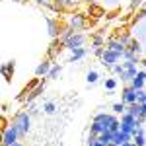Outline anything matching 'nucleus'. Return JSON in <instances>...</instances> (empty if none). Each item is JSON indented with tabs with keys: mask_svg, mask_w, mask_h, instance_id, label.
<instances>
[{
	"mask_svg": "<svg viewBox=\"0 0 146 146\" xmlns=\"http://www.w3.org/2000/svg\"><path fill=\"white\" fill-rule=\"evenodd\" d=\"M86 80H88V84H96V82L100 80V74H98L96 70H90V72L86 74Z\"/></svg>",
	"mask_w": 146,
	"mask_h": 146,
	"instance_id": "15",
	"label": "nucleus"
},
{
	"mask_svg": "<svg viewBox=\"0 0 146 146\" xmlns=\"http://www.w3.org/2000/svg\"><path fill=\"white\" fill-rule=\"evenodd\" d=\"M103 43H105L103 35H94V47H103Z\"/></svg>",
	"mask_w": 146,
	"mask_h": 146,
	"instance_id": "24",
	"label": "nucleus"
},
{
	"mask_svg": "<svg viewBox=\"0 0 146 146\" xmlns=\"http://www.w3.org/2000/svg\"><path fill=\"white\" fill-rule=\"evenodd\" d=\"M10 146H22V142H18V140H16V142H14V144H10Z\"/></svg>",
	"mask_w": 146,
	"mask_h": 146,
	"instance_id": "30",
	"label": "nucleus"
},
{
	"mask_svg": "<svg viewBox=\"0 0 146 146\" xmlns=\"http://www.w3.org/2000/svg\"><path fill=\"white\" fill-rule=\"evenodd\" d=\"M98 138H100L101 142L109 144V142H113V133H111V131H105V133H103V135H100Z\"/></svg>",
	"mask_w": 146,
	"mask_h": 146,
	"instance_id": "16",
	"label": "nucleus"
},
{
	"mask_svg": "<svg viewBox=\"0 0 146 146\" xmlns=\"http://www.w3.org/2000/svg\"><path fill=\"white\" fill-rule=\"evenodd\" d=\"M47 23H49V33H51V37H56V35H60V31H58V25H56L55 20H47Z\"/></svg>",
	"mask_w": 146,
	"mask_h": 146,
	"instance_id": "13",
	"label": "nucleus"
},
{
	"mask_svg": "<svg viewBox=\"0 0 146 146\" xmlns=\"http://www.w3.org/2000/svg\"><path fill=\"white\" fill-rule=\"evenodd\" d=\"M60 70H62V66H60V64H55V66L51 68V72H49V76H47V78H56V76L60 74Z\"/></svg>",
	"mask_w": 146,
	"mask_h": 146,
	"instance_id": "19",
	"label": "nucleus"
},
{
	"mask_svg": "<svg viewBox=\"0 0 146 146\" xmlns=\"http://www.w3.org/2000/svg\"><path fill=\"white\" fill-rule=\"evenodd\" d=\"M51 68H53V62H51L49 58H45V60H43V62H41L39 66L35 68V74H37L39 78H41V76H49V72H51Z\"/></svg>",
	"mask_w": 146,
	"mask_h": 146,
	"instance_id": "7",
	"label": "nucleus"
},
{
	"mask_svg": "<svg viewBox=\"0 0 146 146\" xmlns=\"http://www.w3.org/2000/svg\"><path fill=\"white\" fill-rule=\"evenodd\" d=\"M127 47H129V51L135 53V55H136V53H140V43H138V41H131Z\"/></svg>",
	"mask_w": 146,
	"mask_h": 146,
	"instance_id": "20",
	"label": "nucleus"
},
{
	"mask_svg": "<svg viewBox=\"0 0 146 146\" xmlns=\"http://www.w3.org/2000/svg\"><path fill=\"white\" fill-rule=\"evenodd\" d=\"M105 88L109 92H115V88H117V80L115 78H105Z\"/></svg>",
	"mask_w": 146,
	"mask_h": 146,
	"instance_id": "18",
	"label": "nucleus"
},
{
	"mask_svg": "<svg viewBox=\"0 0 146 146\" xmlns=\"http://www.w3.org/2000/svg\"><path fill=\"white\" fill-rule=\"evenodd\" d=\"M43 111H45V113H55L56 111L55 103H45V105H43Z\"/></svg>",
	"mask_w": 146,
	"mask_h": 146,
	"instance_id": "26",
	"label": "nucleus"
},
{
	"mask_svg": "<svg viewBox=\"0 0 146 146\" xmlns=\"http://www.w3.org/2000/svg\"><path fill=\"white\" fill-rule=\"evenodd\" d=\"M86 49L84 47H80V49H76V51H72V56H70V62H76V60H80L82 56H86Z\"/></svg>",
	"mask_w": 146,
	"mask_h": 146,
	"instance_id": "12",
	"label": "nucleus"
},
{
	"mask_svg": "<svg viewBox=\"0 0 146 146\" xmlns=\"http://www.w3.org/2000/svg\"><path fill=\"white\" fill-rule=\"evenodd\" d=\"M133 142H135L136 146H144V144H146L144 135H135V136H133Z\"/></svg>",
	"mask_w": 146,
	"mask_h": 146,
	"instance_id": "21",
	"label": "nucleus"
},
{
	"mask_svg": "<svg viewBox=\"0 0 146 146\" xmlns=\"http://www.w3.org/2000/svg\"><path fill=\"white\" fill-rule=\"evenodd\" d=\"M76 4H78V0H62L58 6H62V8H74Z\"/></svg>",
	"mask_w": 146,
	"mask_h": 146,
	"instance_id": "23",
	"label": "nucleus"
},
{
	"mask_svg": "<svg viewBox=\"0 0 146 146\" xmlns=\"http://www.w3.org/2000/svg\"><path fill=\"white\" fill-rule=\"evenodd\" d=\"M142 115L146 117V103H142Z\"/></svg>",
	"mask_w": 146,
	"mask_h": 146,
	"instance_id": "29",
	"label": "nucleus"
},
{
	"mask_svg": "<svg viewBox=\"0 0 146 146\" xmlns=\"http://www.w3.org/2000/svg\"><path fill=\"white\" fill-rule=\"evenodd\" d=\"M12 74H14V60L4 62V64H2V76H4V80H6V82H10Z\"/></svg>",
	"mask_w": 146,
	"mask_h": 146,
	"instance_id": "9",
	"label": "nucleus"
},
{
	"mask_svg": "<svg viewBox=\"0 0 146 146\" xmlns=\"http://www.w3.org/2000/svg\"><path fill=\"white\" fill-rule=\"evenodd\" d=\"M111 68H113V72H115V74H119V76L125 72V64H123V62H121V64L117 62V64H115V66H111Z\"/></svg>",
	"mask_w": 146,
	"mask_h": 146,
	"instance_id": "25",
	"label": "nucleus"
},
{
	"mask_svg": "<svg viewBox=\"0 0 146 146\" xmlns=\"http://www.w3.org/2000/svg\"><path fill=\"white\" fill-rule=\"evenodd\" d=\"M12 125L18 129V133H20V136L25 135L27 131H29V113H25V111H20V113H16V117L12 119Z\"/></svg>",
	"mask_w": 146,
	"mask_h": 146,
	"instance_id": "1",
	"label": "nucleus"
},
{
	"mask_svg": "<svg viewBox=\"0 0 146 146\" xmlns=\"http://www.w3.org/2000/svg\"><path fill=\"white\" fill-rule=\"evenodd\" d=\"M82 2H88V4H94V0H82Z\"/></svg>",
	"mask_w": 146,
	"mask_h": 146,
	"instance_id": "32",
	"label": "nucleus"
},
{
	"mask_svg": "<svg viewBox=\"0 0 146 146\" xmlns=\"http://www.w3.org/2000/svg\"><path fill=\"white\" fill-rule=\"evenodd\" d=\"M86 25V18L82 16V14H70V18H68V27H72V29H82Z\"/></svg>",
	"mask_w": 146,
	"mask_h": 146,
	"instance_id": "6",
	"label": "nucleus"
},
{
	"mask_svg": "<svg viewBox=\"0 0 146 146\" xmlns=\"http://www.w3.org/2000/svg\"><path fill=\"white\" fill-rule=\"evenodd\" d=\"M35 2H37V4H45L47 0H35Z\"/></svg>",
	"mask_w": 146,
	"mask_h": 146,
	"instance_id": "31",
	"label": "nucleus"
},
{
	"mask_svg": "<svg viewBox=\"0 0 146 146\" xmlns=\"http://www.w3.org/2000/svg\"><path fill=\"white\" fill-rule=\"evenodd\" d=\"M129 140H133V135H129V133H125V131H117V133H113V142L115 144H125V142H129Z\"/></svg>",
	"mask_w": 146,
	"mask_h": 146,
	"instance_id": "8",
	"label": "nucleus"
},
{
	"mask_svg": "<svg viewBox=\"0 0 146 146\" xmlns=\"http://www.w3.org/2000/svg\"><path fill=\"white\" fill-rule=\"evenodd\" d=\"M121 53H115V51H111V49H105V53H103V56H101V64L103 66H115L117 62H119V58H121Z\"/></svg>",
	"mask_w": 146,
	"mask_h": 146,
	"instance_id": "4",
	"label": "nucleus"
},
{
	"mask_svg": "<svg viewBox=\"0 0 146 146\" xmlns=\"http://www.w3.org/2000/svg\"><path fill=\"white\" fill-rule=\"evenodd\" d=\"M125 111H127V103H123V101L121 103H113V113L115 115H123Z\"/></svg>",
	"mask_w": 146,
	"mask_h": 146,
	"instance_id": "14",
	"label": "nucleus"
},
{
	"mask_svg": "<svg viewBox=\"0 0 146 146\" xmlns=\"http://www.w3.org/2000/svg\"><path fill=\"white\" fill-rule=\"evenodd\" d=\"M18 136H20L18 129L10 123L8 127H4V133H2V144H14V142L18 140Z\"/></svg>",
	"mask_w": 146,
	"mask_h": 146,
	"instance_id": "3",
	"label": "nucleus"
},
{
	"mask_svg": "<svg viewBox=\"0 0 146 146\" xmlns=\"http://www.w3.org/2000/svg\"><path fill=\"white\" fill-rule=\"evenodd\" d=\"M127 113H131L133 117H140L142 115V105L136 101V103H131V105H127Z\"/></svg>",
	"mask_w": 146,
	"mask_h": 146,
	"instance_id": "11",
	"label": "nucleus"
},
{
	"mask_svg": "<svg viewBox=\"0 0 146 146\" xmlns=\"http://www.w3.org/2000/svg\"><path fill=\"white\" fill-rule=\"evenodd\" d=\"M84 41H86V35L74 31V33L70 35L66 41H64V47H66V49H70V51H76V49H80V47L84 45Z\"/></svg>",
	"mask_w": 146,
	"mask_h": 146,
	"instance_id": "2",
	"label": "nucleus"
},
{
	"mask_svg": "<svg viewBox=\"0 0 146 146\" xmlns=\"http://www.w3.org/2000/svg\"><path fill=\"white\" fill-rule=\"evenodd\" d=\"M138 100V92L133 88V86H127L123 92H121V101L127 103V105H131V103H136Z\"/></svg>",
	"mask_w": 146,
	"mask_h": 146,
	"instance_id": "5",
	"label": "nucleus"
},
{
	"mask_svg": "<svg viewBox=\"0 0 146 146\" xmlns=\"http://www.w3.org/2000/svg\"><path fill=\"white\" fill-rule=\"evenodd\" d=\"M117 39H119V41H121V43H123L125 47H127L129 43H131V41H133V39H131V33H123V35H119Z\"/></svg>",
	"mask_w": 146,
	"mask_h": 146,
	"instance_id": "22",
	"label": "nucleus"
},
{
	"mask_svg": "<svg viewBox=\"0 0 146 146\" xmlns=\"http://www.w3.org/2000/svg\"><path fill=\"white\" fill-rule=\"evenodd\" d=\"M103 53H105L103 47H96V49H94V55H96V56H103Z\"/></svg>",
	"mask_w": 146,
	"mask_h": 146,
	"instance_id": "27",
	"label": "nucleus"
},
{
	"mask_svg": "<svg viewBox=\"0 0 146 146\" xmlns=\"http://www.w3.org/2000/svg\"><path fill=\"white\" fill-rule=\"evenodd\" d=\"M138 6H142V0H133V2H131V8H133V10L138 8Z\"/></svg>",
	"mask_w": 146,
	"mask_h": 146,
	"instance_id": "28",
	"label": "nucleus"
},
{
	"mask_svg": "<svg viewBox=\"0 0 146 146\" xmlns=\"http://www.w3.org/2000/svg\"><path fill=\"white\" fill-rule=\"evenodd\" d=\"M107 49H111V51H115V53H121V55L127 51V47H125L119 39H111V41L107 43Z\"/></svg>",
	"mask_w": 146,
	"mask_h": 146,
	"instance_id": "10",
	"label": "nucleus"
},
{
	"mask_svg": "<svg viewBox=\"0 0 146 146\" xmlns=\"http://www.w3.org/2000/svg\"><path fill=\"white\" fill-rule=\"evenodd\" d=\"M90 14H94V18H101V16H105V12L101 10V8H98V6H94V4H90Z\"/></svg>",
	"mask_w": 146,
	"mask_h": 146,
	"instance_id": "17",
	"label": "nucleus"
}]
</instances>
